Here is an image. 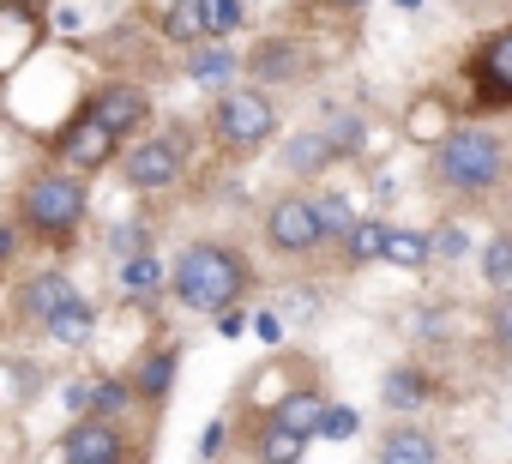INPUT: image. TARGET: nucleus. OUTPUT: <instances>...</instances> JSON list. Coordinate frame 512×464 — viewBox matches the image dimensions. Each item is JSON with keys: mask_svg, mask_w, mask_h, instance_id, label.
<instances>
[{"mask_svg": "<svg viewBox=\"0 0 512 464\" xmlns=\"http://www.w3.org/2000/svg\"><path fill=\"white\" fill-rule=\"evenodd\" d=\"M55 452H61V464H127L133 458V440L109 416H73L67 434L55 440Z\"/></svg>", "mask_w": 512, "mask_h": 464, "instance_id": "obj_11", "label": "nucleus"}, {"mask_svg": "<svg viewBox=\"0 0 512 464\" xmlns=\"http://www.w3.org/2000/svg\"><path fill=\"white\" fill-rule=\"evenodd\" d=\"M121 145L127 139H139L145 127H151V115H157V97H151V85L145 79H127V73H109V79H97L85 97H79Z\"/></svg>", "mask_w": 512, "mask_h": 464, "instance_id": "obj_10", "label": "nucleus"}, {"mask_svg": "<svg viewBox=\"0 0 512 464\" xmlns=\"http://www.w3.org/2000/svg\"><path fill=\"white\" fill-rule=\"evenodd\" d=\"M151 248H157V229L145 223V211L127 217V223H115V229H109V242H103L109 260H133V254H151Z\"/></svg>", "mask_w": 512, "mask_h": 464, "instance_id": "obj_27", "label": "nucleus"}, {"mask_svg": "<svg viewBox=\"0 0 512 464\" xmlns=\"http://www.w3.org/2000/svg\"><path fill=\"white\" fill-rule=\"evenodd\" d=\"M157 37L175 43V49L205 43V0H169V7L157 13Z\"/></svg>", "mask_w": 512, "mask_h": 464, "instance_id": "obj_22", "label": "nucleus"}, {"mask_svg": "<svg viewBox=\"0 0 512 464\" xmlns=\"http://www.w3.org/2000/svg\"><path fill=\"white\" fill-rule=\"evenodd\" d=\"M19 248H25V229H19L13 217H0V272L19 266Z\"/></svg>", "mask_w": 512, "mask_h": 464, "instance_id": "obj_32", "label": "nucleus"}, {"mask_svg": "<svg viewBox=\"0 0 512 464\" xmlns=\"http://www.w3.org/2000/svg\"><path fill=\"white\" fill-rule=\"evenodd\" d=\"M121 374H127V386H133L139 410H163L169 392H175V374H181V344H175V338H157V344H145Z\"/></svg>", "mask_w": 512, "mask_h": 464, "instance_id": "obj_13", "label": "nucleus"}, {"mask_svg": "<svg viewBox=\"0 0 512 464\" xmlns=\"http://www.w3.org/2000/svg\"><path fill=\"white\" fill-rule=\"evenodd\" d=\"M31 386H37L31 362H19V356H0V410H19V404L31 398Z\"/></svg>", "mask_w": 512, "mask_h": 464, "instance_id": "obj_31", "label": "nucleus"}, {"mask_svg": "<svg viewBox=\"0 0 512 464\" xmlns=\"http://www.w3.org/2000/svg\"><path fill=\"white\" fill-rule=\"evenodd\" d=\"M91 332H97V302H91V296H79V302H67V308H61V320H55L43 338H49V344L79 350V344H91Z\"/></svg>", "mask_w": 512, "mask_h": 464, "instance_id": "obj_26", "label": "nucleus"}, {"mask_svg": "<svg viewBox=\"0 0 512 464\" xmlns=\"http://www.w3.org/2000/svg\"><path fill=\"white\" fill-rule=\"evenodd\" d=\"M320 434H326V440H344V434H356V410H344V404L332 410V404H326V416H320Z\"/></svg>", "mask_w": 512, "mask_h": 464, "instance_id": "obj_34", "label": "nucleus"}, {"mask_svg": "<svg viewBox=\"0 0 512 464\" xmlns=\"http://www.w3.org/2000/svg\"><path fill=\"white\" fill-rule=\"evenodd\" d=\"M386 266H398V272H422V266H434L428 229H404V223H392V229H386Z\"/></svg>", "mask_w": 512, "mask_h": 464, "instance_id": "obj_23", "label": "nucleus"}, {"mask_svg": "<svg viewBox=\"0 0 512 464\" xmlns=\"http://www.w3.org/2000/svg\"><path fill=\"white\" fill-rule=\"evenodd\" d=\"M398 7H404V13H416V7H422V0H398Z\"/></svg>", "mask_w": 512, "mask_h": 464, "instance_id": "obj_38", "label": "nucleus"}, {"mask_svg": "<svg viewBox=\"0 0 512 464\" xmlns=\"http://www.w3.org/2000/svg\"><path fill=\"white\" fill-rule=\"evenodd\" d=\"M482 332H488V350H494L500 362H512V290L488 302V314H482Z\"/></svg>", "mask_w": 512, "mask_h": 464, "instance_id": "obj_30", "label": "nucleus"}, {"mask_svg": "<svg viewBox=\"0 0 512 464\" xmlns=\"http://www.w3.org/2000/svg\"><path fill=\"white\" fill-rule=\"evenodd\" d=\"M434 398H440V374L428 362H416V356H404V362H392L380 374V410H392V416H416Z\"/></svg>", "mask_w": 512, "mask_h": 464, "instance_id": "obj_14", "label": "nucleus"}, {"mask_svg": "<svg viewBox=\"0 0 512 464\" xmlns=\"http://www.w3.org/2000/svg\"><path fill=\"white\" fill-rule=\"evenodd\" d=\"M181 55H187V61H181V79H193V85L223 91V85L241 79V55H235L229 43H193V49H181Z\"/></svg>", "mask_w": 512, "mask_h": 464, "instance_id": "obj_20", "label": "nucleus"}, {"mask_svg": "<svg viewBox=\"0 0 512 464\" xmlns=\"http://www.w3.org/2000/svg\"><path fill=\"white\" fill-rule=\"evenodd\" d=\"M302 452H308V440L296 428H284L272 410H260L247 422V458L253 464H302Z\"/></svg>", "mask_w": 512, "mask_h": 464, "instance_id": "obj_17", "label": "nucleus"}, {"mask_svg": "<svg viewBox=\"0 0 512 464\" xmlns=\"http://www.w3.org/2000/svg\"><path fill=\"white\" fill-rule=\"evenodd\" d=\"M332 163H338V145H332L320 127H302V133L278 139V169H284L290 181H320Z\"/></svg>", "mask_w": 512, "mask_h": 464, "instance_id": "obj_15", "label": "nucleus"}, {"mask_svg": "<svg viewBox=\"0 0 512 464\" xmlns=\"http://www.w3.org/2000/svg\"><path fill=\"white\" fill-rule=\"evenodd\" d=\"M374 464H440V440H434L422 422L398 416V422L380 428V440H374Z\"/></svg>", "mask_w": 512, "mask_h": 464, "instance_id": "obj_16", "label": "nucleus"}, {"mask_svg": "<svg viewBox=\"0 0 512 464\" xmlns=\"http://www.w3.org/2000/svg\"><path fill=\"white\" fill-rule=\"evenodd\" d=\"M260 242H266V254H278L284 266H308L314 254H326L320 217H314V193L284 187V193L260 211Z\"/></svg>", "mask_w": 512, "mask_h": 464, "instance_id": "obj_7", "label": "nucleus"}, {"mask_svg": "<svg viewBox=\"0 0 512 464\" xmlns=\"http://www.w3.org/2000/svg\"><path fill=\"white\" fill-rule=\"evenodd\" d=\"M253 290H260V272H253V260L235 242L199 236V242L175 248V260H169V302L181 314L217 320L223 308H247Z\"/></svg>", "mask_w": 512, "mask_h": 464, "instance_id": "obj_2", "label": "nucleus"}, {"mask_svg": "<svg viewBox=\"0 0 512 464\" xmlns=\"http://www.w3.org/2000/svg\"><path fill=\"white\" fill-rule=\"evenodd\" d=\"M302 7H314V13H338V19H356L362 7H374V0H302Z\"/></svg>", "mask_w": 512, "mask_h": 464, "instance_id": "obj_35", "label": "nucleus"}, {"mask_svg": "<svg viewBox=\"0 0 512 464\" xmlns=\"http://www.w3.org/2000/svg\"><path fill=\"white\" fill-rule=\"evenodd\" d=\"M386 217L380 211H356V223L344 229V242H338V266L344 272H368V266H386Z\"/></svg>", "mask_w": 512, "mask_h": 464, "instance_id": "obj_18", "label": "nucleus"}, {"mask_svg": "<svg viewBox=\"0 0 512 464\" xmlns=\"http://www.w3.org/2000/svg\"><path fill=\"white\" fill-rule=\"evenodd\" d=\"M428 248H434V260H440V266H458V260H470V254H476V242H470V229H464V217H458V211L434 217Z\"/></svg>", "mask_w": 512, "mask_h": 464, "instance_id": "obj_25", "label": "nucleus"}, {"mask_svg": "<svg viewBox=\"0 0 512 464\" xmlns=\"http://www.w3.org/2000/svg\"><path fill=\"white\" fill-rule=\"evenodd\" d=\"M223 440H229V416H211V428L199 440V464H217L223 458Z\"/></svg>", "mask_w": 512, "mask_h": 464, "instance_id": "obj_33", "label": "nucleus"}, {"mask_svg": "<svg viewBox=\"0 0 512 464\" xmlns=\"http://www.w3.org/2000/svg\"><path fill=\"white\" fill-rule=\"evenodd\" d=\"M85 290L61 272V266H43V272H31L25 284H19V296H13V320L25 326V332H49L55 320H61V308L67 302H79Z\"/></svg>", "mask_w": 512, "mask_h": 464, "instance_id": "obj_12", "label": "nucleus"}, {"mask_svg": "<svg viewBox=\"0 0 512 464\" xmlns=\"http://www.w3.org/2000/svg\"><path fill=\"white\" fill-rule=\"evenodd\" d=\"M278 133H284V109H278V91L266 85H223L205 109V139L223 157H253Z\"/></svg>", "mask_w": 512, "mask_h": 464, "instance_id": "obj_4", "label": "nucleus"}, {"mask_svg": "<svg viewBox=\"0 0 512 464\" xmlns=\"http://www.w3.org/2000/svg\"><path fill=\"white\" fill-rule=\"evenodd\" d=\"M85 217H91V181L73 175V169H61L55 157H43V163L13 187V223L25 229V242H37V248L67 254V248L79 242Z\"/></svg>", "mask_w": 512, "mask_h": 464, "instance_id": "obj_3", "label": "nucleus"}, {"mask_svg": "<svg viewBox=\"0 0 512 464\" xmlns=\"http://www.w3.org/2000/svg\"><path fill=\"white\" fill-rule=\"evenodd\" d=\"M217 332H223V338H241V332H247V308H223V314H217Z\"/></svg>", "mask_w": 512, "mask_h": 464, "instance_id": "obj_36", "label": "nucleus"}, {"mask_svg": "<svg viewBox=\"0 0 512 464\" xmlns=\"http://www.w3.org/2000/svg\"><path fill=\"white\" fill-rule=\"evenodd\" d=\"M320 67H326V61H320L302 37H290V31L260 37V43L241 55L247 85H266V91H302V85H314V79H320Z\"/></svg>", "mask_w": 512, "mask_h": 464, "instance_id": "obj_8", "label": "nucleus"}, {"mask_svg": "<svg viewBox=\"0 0 512 464\" xmlns=\"http://www.w3.org/2000/svg\"><path fill=\"white\" fill-rule=\"evenodd\" d=\"M115 284H121V302H133V308H145V302H157V296H169V266L157 260V248L151 254H133V260H115Z\"/></svg>", "mask_w": 512, "mask_h": 464, "instance_id": "obj_19", "label": "nucleus"}, {"mask_svg": "<svg viewBox=\"0 0 512 464\" xmlns=\"http://www.w3.org/2000/svg\"><path fill=\"white\" fill-rule=\"evenodd\" d=\"M458 85H464V115H476V121L512 115V19L506 25H488L464 49Z\"/></svg>", "mask_w": 512, "mask_h": 464, "instance_id": "obj_5", "label": "nucleus"}, {"mask_svg": "<svg viewBox=\"0 0 512 464\" xmlns=\"http://www.w3.org/2000/svg\"><path fill=\"white\" fill-rule=\"evenodd\" d=\"M115 169H121V181H127L133 193H169V187H181L187 169H193V127H187V121H175V127H145L139 139L121 145Z\"/></svg>", "mask_w": 512, "mask_h": 464, "instance_id": "obj_6", "label": "nucleus"}, {"mask_svg": "<svg viewBox=\"0 0 512 464\" xmlns=\"http://www.w3.org/2000/svg\"><path fill=\"white\" fill-rule=\"evenodd\" d=\"M49 157L61 163V169H73V175H85V181H97L103 169H115V157H121V139L79 103L55 133H49Z\"/></svg>", "mask_w": 512, "mask_h": 464, "instance_id": "obj_9", "label": "nucleus"}, {"mask_svg": "<svg viewBox=\"0 0 512 464\" xmlns=\"http://www.w3.org/2000/svg\"><path fill=\"white\" fill-rule=\"evenodd\" d=\"M314 217H320V236H326V248H338L344 242V229L356 223V211H350V199L344 193H314Z\"/></svg>", "mask_w": 512, "mask_h": 464, "instance_id": "obj_28", "label": "nucleus"}, {"mask_svg": "<svg viewBox=\"0 0 512 464\" xmlns=\"http://www.w3.org/2000/svg\"><path fill=\"white\" fill-rule=\"evenodd\" d=\"M476 266H482V284H488L494 296L512 290V229H494V236L476 248Z\"/></svg>", "mask_w": 512, "mask_h": 464, "instance_id": "obj_24", "label": "nucleus"}, {"mask_svg": "<svg viewBox=\"0 0 512 464\" xmlns=\"http://www.w3.org/2000/svg\"><path fill=\"white\" fill-rule=\"evenodd\" d=\"M247 25V0H205V43H229Z\"/></svg>", "mask_w": 512, "mask_h": 464, "instance_id": "obj_29", "label": "nucleus"}, {"mask_svg": "<svg viewBox=\"0 0 512 464\" xmlns=\"http://www.w3.org/2000/svg\"><path fill=\"white\" fill-rule=\"evenodd\" d=\"M253 326H260V338H266V344H278V338H284V326H278V314H260V320H253Z\"/></svg>", "mask_w": 512, "mask_h": 464, "instance_id": "obj_37", "label": "nucleus"}, {"mask_svg": "<svg viewBox=\"0 0 512 464\" xmlns=\"http://www.w3.org/2000/svg\"><path fill=\"white\" fill-rule=\"evenodd\" d=\"M326 404H332V398H326L320 386H290V392H284L278 404H266V410H272L284 428H296L302 440H320V416H326Z\"/></svg>", "mask_w": 512, "mask_h": 464, "instance_id": "obj_21", "label": "nucleus"}, {"mask_svg": "<svg viewBox=\"0 0 512 464\" xmlns=\"http://www.w3.org/2000/svg\"><path fill=\"white\" fill-rule=\"evenodd\" d=\"M422 181L428 193L452 199V211H470V205H488L500 199V187L512 181V139L494 127V121H476V115H458L434 145H422Z\"/></svg>", "mask_w": 512, "mask_h": 464, "instance_id": "obj_1", "label": "nucleus"}]
</instances>
